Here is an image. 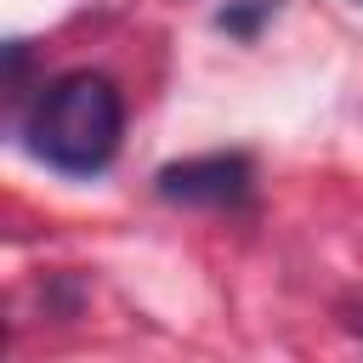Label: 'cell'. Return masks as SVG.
<instances>
[{"mask_svg": "<svg viewBox=\"0 0 363 363\" xmlns=\"http://www.w3.org/2000/svg\"><path fill=\"white\" fill-rule=\"evenodd\" d=\"M119 130H125V102L113 91V79L91 74V68H74V74H57L51 85H40V96L23 113L28 153L62 176L108 170L119 153Z\"/></svg>", "mask_w": 363, "mask_h": 363, "instance_id": "cell-1", "label": "cell"}, {"mask_svg": "<svg viewBox=\"0 0 363 363\" xmlns=\"http://www.w3.org/2000/svg\"><path fill=\"white\" fill-rule=\"evenodd\" d=\"M159 199L170 204H193V210H233L250 199L255 170L244 153H204V159H176L153 176Z\"/></svg>", "mask_w": 363, "mask_h": 363, "instance_id": "cell-2", "label": "cell"}]
</instances>
